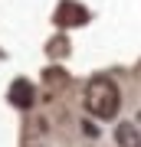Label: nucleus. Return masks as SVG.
Masks as SVG:
<instances>
[{
    "mask_svg": "<svg viewBox=\"0 0 141 147\" xmlns=\"http://www.w3.org/2000/svg\"><path fill=\"white\" fill-rule=\"evenodd\" d=\"M118 105H121V92H118V85L112 79L99 75V79H92L85 85V111H89L92 118L112 121L118 115Z\"/></svg>",
    "mask_w": 141,
    "mask_h": 147,
    "instance_id": "f257e3e1",
    "label": "nucleus"
},
{
    "mask_svg": "<svg viewBox=\"0 0 141 147\" xmlns=\"http://www.w3.org/2000/svg\"><path fill=\"white\" fill-rule=\"evenodd\" d=\"M85 20H89V13L79 3H72V0H63L59 10H56V23L59 26H76V23H85Z\"/></svg>",
    "mask_w": 141,
    "mask_h": 147,
    "instance_id": "f03ea898",
    "label": "nucleus"
},
{
    "mask_svg": "<svg viewBox=\"0 0 141 147\" xmlns=\"http://www.w3.org/2000/svg\"><path fill=\"white\" fill-rule=\"evenodd\" d=\"M10 101H13L16 108H30L33 105V85L26 82V79H16L10 85Z\"/></svg>",
    "mask_w": 141,
    "mask_h": 147,
    "instance_id": "7ed1b4c3",
    "label": "nucleus"
},
{
    "mask_svg": "<svg viewBox=\"0 0 141 147\" xmlns=\"http://www.w3.org/2000/svg\"><path fill=\"white\" fill-rule=\"evenodd\" d=\"M115 144L118 147H141V134H138V127L135 124H118L115 127Z\"/></svg>",
    "mask_w": 141,
    "mask_h": 147,
    "instance_id": "20e7f679",
    "label": "nucleus"
}]
</instances>
